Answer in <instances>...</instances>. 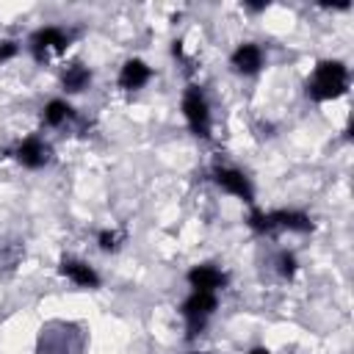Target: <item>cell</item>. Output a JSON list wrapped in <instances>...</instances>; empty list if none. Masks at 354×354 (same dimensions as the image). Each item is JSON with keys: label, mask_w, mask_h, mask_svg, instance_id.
I'll return each instance as SVG.
<instances>
[{"label": "cell", "mask_w": 354, "mask_h": 354, "mask_svg": "<svg viewBox=\"0 0 354 354\" xmlns=\"http://www.w3.org/2000/svg\"><path fill=\"white\" fill-rule=\"evenodd\" d=\"M346 83H348L346 66L340 61H324L315 66V75L307 83V94L313 100H332L346 91Z\"/></svg>", "instance_id": "1"}, {"label": "cell", "mask_w": 354, "mask_h": 354, "mask_svg": "<svg viewBox=\"0 0 354 354\" xmlns=\"http://www.w3.org/2000/svg\"><path fill=\"white\" fill-rule=\"evenodd\" d=\"M183 113H185V119H188V124H191V130L196 136H207V130H210V108H207L205 94L196 86H191L185 91V97H183Z\"/></svg>", "instance_id": "2"}, {"label": "cell", "mask_w": 354, "mask_h": 354, "mask_svg": "<svg viewBox=\"0 0 354 354\" xmlns=\"http://www.w3.org/2000/svg\"><path fill=\"white\" fill-rule=\"evenodd\" d=\"M216 310V296L213 293H205V290H194L185 301H183V315H185V321H188V332L191 335H196L202 326H205V321H207V315Z\"/></svg>", "instance_id": "3"}, {"label": "cell", "mask_w": 354, "mask_h": 354, "mask_svg": "<svg viewBox=\"0 0 354 354\" xmlns=\"http://www.w3.org/2000/svg\"><path fill=\"white\" fill-rule=\"evenodd\" d=\"M188 282H191V288H194V290L213 293V290L224 288L227 277H224L216 266H196V268H191V271H188Z\"/></svg>", "instance_id": "4"}, {"label": "cell", "mask_w": 354, "mask_h": 354, "mask_svg": "<svg viewBox=\"0 0 354 354\" xmlns=\"http://www.w3.org/2000/svg\"><path fill=\"white\" fill-rule=\"evenodd\" d=\"M216 183H218L227 194H235V196H241L243 202H252V185H249V180L243 177V171H238V169H216Z\"/></svg>", "instance_id": "5"}, {"label": "cell", "mask_w": 354, "mask_h": 354, "mask_svg": "<svg viewBox=\"0 0 354 354\" xmlns=\"http://www.w3.org/2000/svg\"><path fill=\"white\" fill-rule=\"evenodd\" d=\"M47 158H50V149H47V144H41L39 138H25V141L17 147V160H19L22 166H28V169L44 166Z\"/></svg>", "instance_id": "6"}, {"label": "cell", "mask_w": 354, "mask_h": 354, "mask_svg": "<svg viewBox=\"0 0 354 354\" xmlns=\"http://www.w3.org/2000/svg\"><path fill=\"white\" fill-rule=\"evenodd\" d=\"M66 33L64 30H58V28H41V30H36L33 33V39H30V44H33V53L41 58L47 50H55V53H61L64 47H66Z\"/></svg>", "instance_id": "7"}, {"label": "cell", "mask_w": 354, "mask_h": 354, "mask_svg": "<svg viewBox=\"0 0 354 354\" xmlns=\"http://www.w3.org/2000/svg\"><path fill=\"white\" fill-rule=\"evenodd\" d=\"M61 274H64L66 279H72L75 285H80V288H97V285H100L97 271H94L91 266L80 263V260H64V263H61Z\"/></svg>", "instance_id": "8"}, {"label": "cell", "mask_w": 354, "mask_h": 354, "mask_svg": "<svg viewBox=\"0 0 354 354\" xmlns=\"http://www.w3.org/2000/svg\"><path fill=\"white\" fill-rule=\"evenodd\" d=\"M232 66L243 75H252L263 66V53L257 44H241L235 53H232Z\"/></svg>", "instance_id": "9"}, {"label": "cell", "mask_w": 354, "mask_h": 354, "mask_svg": "<svg viewBox=\"0 0 354 354\" xmlns=\"http://www.w3.org/2000/svg\"><path fill=\"white\" fill-rule=\"evenodd\" d=\"M147 80H149V66H147L144 61L133 58V61H127V64L122 66V75H119V86H122V88L133 91V88H141Z\"/></svg>", "instance_id": "10"}, {"label": "cell", "mask_w": 354, "mask_h": 354, "mask_svg": "<svg viewBox=\"0 0 354 354\" xmlns=\"http://www.w3.org/2000/svg\"><path fill=\"white\" fill-rule=\"evenodd\" d=\"M271 230L274 227H285V230H296V232H307L310 230V218L304 213L296 210H279V213H268Z\"/></svg>", "instance_id": "11"}, {"label": "cell", "mask_w": 354, "mask_h": 354, "mask_svg": "<svg viewBox=\"0 0 354 354\" xmlns=\"http://www.w3.org/2000/svg\"><path fill=\"white\" fill-rule=\"evenodd\" d=\"M88 80H91V72L86 66H80V64H75V66H69L64 72V88L66 91H83L88 86Z\"/></svg>", "instance_id": "12"}, {"label": "cell", "mask_w": 354, "mask_h": 354, "mask_svg": "<svg viewBox=\"0 0 354 354\" xmlns=\"http://www.w3.org/2000/svg\"><path fill=\"white\" fill-rule=\"evenodd\" d=\"M69 116H72V108H69L66 102H61V100H53V102L44 105V122H47L50 127L64 124Z\"/></svg>", "instance_id": "13"}, {"label": "cell", "mask_w": 354, "mask_h": 354, "mask_svg": "<svg viewBox=\"0 0 354 354\" xmlns=\"http://www.w3.org/2000/svg\"><path fill=\"white\" fill-rule=\"evenodd\" d=\"M119 232H100V246L105 249V252H111V249H116L119 246Z\"/></svg>", "instance_id": "14"}, {"label": "cell", "mask_w": 354, "mask_h": 354, "mask_svg": "<svg viewBox=\"0 0 354 354\" xmlns=\"http://www.w3.org/2000/svg\"><path fill=\"white\" fill-rule=\"evenodd\" d=\"M279 271H282L285 277H290V274L296 271V260H293V254H279Z\"/></svg>", "instance_id": "15"}, {"label": "cell", "mask_w": 354, "mask_h": 354, "mask_svg": "<svg viewBox=\"0 0 354 354\" xmlns=\"http://www.w3.org/2000/svg\"><path fill=\"white\" fill-rule=\"evenodd\" d=\"M14 53H17V44H14V41H0V61L11 58Z\"/></svg>", "instance_id": "16"}, {"label": "cell", "mask_w": 354, "mask_h": 354, "mask_svg": "<svg viewBox=\"0 0 354 354\" xmlns=\"http://www.w3.org/2000/svg\"><path fill=\"white\" fill-rule=\"evenodd\" d=\"M252 354H268V351H266V348H254Z\"/></svg>", "instance_id": "17"}, {"label": "cell", "mask_w": 354, "mask_h": 354, "mask_svg": "<svg viewBox=\"0 0 354 354\" xmlns=\"http://www.w3.org/2000/svg\"><path fill=\"white\" fill-rule=\"evenodd\" d=\"M194 354H199V351H194Z\"/></svg>", "instance_id": "18"}]
</instances>
